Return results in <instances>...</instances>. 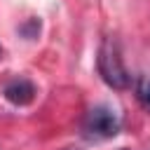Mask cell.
<instances>
[{"mask_svg":"<svg viewBox=\"0 0 150 150\" xmlns=\"http://www.w3.org/2000/svg\"><path fill=\"white\" fill-rule=\"evenodd\" d=\"M96 68H98L101 80L112 89H127L131 84V75L124 66L122 49L115 38H103L98 47V56H96Z\"/></svg>","mask_w":150,"mask_h":150,"instance_id":"cell-1","label":"cell"},{"mask_svg":"<svg viewBox=\"0 0 150 150\" xmlns=\"http://www.w3.org/2000/svg\"><path fill=\"white\" fill-rule=\"evenodd\" d=\"M120 127H122L120 115L108 105H94L84 115V122H82L87 138H112L117 136Z\"/></svg>","mask_w":150,"mask_h":150,"instance_id":"cell-2","label":"cell"},{"mask_svg":"<svg viewBox=\"0 0 150 150\" xmlns=\"http://www.w3.org/2000/svg\"><path fill=\"white\" fill-rule=\"evenodd\" d=\"M2 94H5V98H7L9 103H14V105H28V103L35 98L38 91H35V84H33L30 80L16 77V80H12V82L5 84Z\"/></svg>","mask_w":150,"mask_h":150,"instance_id":"cell-3","label":"cell"},{"mask_svg":"<svg viewBox=\"0 0 150 150\" xmlns=\"http://www.w3.org/2000/svg\"><path fill=\"white\" fill-rule=\"evenodd\" d=\"M136 98L150 112V77H138L136 80Z\"/></svg>","mask_w":150,"mask_h":150,"instance_id":"cell-4","label":"cell"},{"mask_svg":"<svg viewBox=\"0 0 150 150\" xmlns=\"http://www.w3.org/2000/svg\"><path fill=\"white\" fill-rule=\"evenodd\" d=\"M63 150H77V148H63Z\"/></svg>","mask_w":150,"mask_h":150,"instance_id":"cell-5","label":"cell"}]
</instances>
